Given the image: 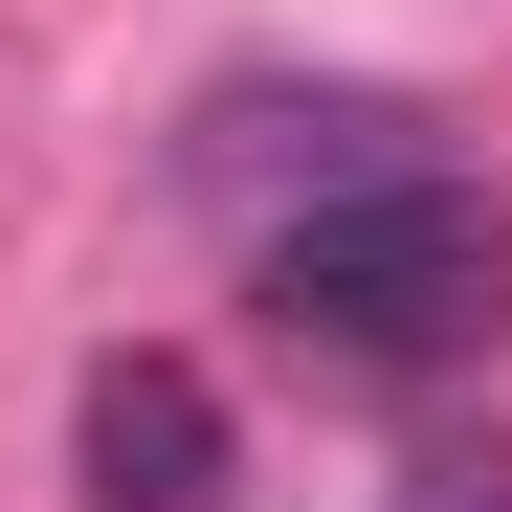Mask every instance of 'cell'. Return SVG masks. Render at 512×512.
Listing matches in <instances>:
<instances>
[{"mask_svg":"<svg viewBox=\"0 0 512 512\" xmlns=\"http://www.w3.org/2000/svg\"><path fill=\"white\" fill-rule=\"evenodd\" d=\"M268 334L334 379H468L512 334V223L468 179H423V156H357L334 201L268 223Z\"/></svg>","mask_w":512,"mask_h":512,"instance_id":"1","label":"cell"},{"mask_svg":"<svg viewBox=\"0 0 512 512\" xmlns=\"http://www.w3.org/2000/svg\"><path fill=\"white\" fill-rule=\"evenodd\" d=\"M401 512H512V446H423V468H401Z\"/></svg>","mask_w":512,"mask_h":512,"instance_id":"3","label":"cell"},{"mask_svg":"<svg viewBox=\"0 0 512 512\" xmlns=\"http://www.w3.org/2000/svg\"><path fill=\"white\" fill-rule=\"evenodd\" d=\"M67 446H90V512H223L245 446H223V379L201 357H90V401H67Z\"/></svg>","mask_w":512,"mask_h":512,"instance_id":"2","label":"cell"}]
</instances>
